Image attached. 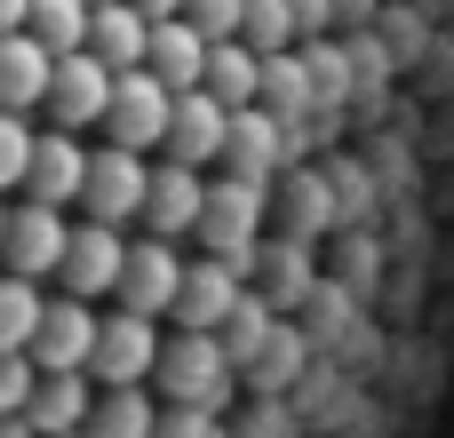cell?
<instances>
[{"instance_id": "obj_1", "label": "cell", "mask_w": 454, "mask_h": 438, "mask_svg": "<svg viewBox=\"0 0 454 438\" xmlns=\"http://www.w3.org/2000/svg\"><path fill=\"white\" fill-rule=\"evenodd\" d=\"M144 207H152V160H136L120 144H96L88 152V184H80V223H104V231L136 239Z\"/></svg>"}, {"instance_id": "obj_2", "label": "cell", "mask_w": 454, "mask_h": 438, "mask_svg": "<svg viewBox=\"0 0 454 438\" xmlns=\"http://www.w3.org/2000/svg\"><path fill=\"white\" fill-rule=\"evenodd\" d=\"M120 271H128V239H120V231H104V223H72V247H64L56 295L104 319V311L120 303Z\"/></svg>"}, {"instance_id": "obj_3", "label": "cell", "mask_w": 454, "mask_h": 438, "mask_svg": "<svg viewBox=\"0 0 454 438\" xmlns=\"http://www.w3.org/2000/svg\"><path fill=\"white\" fill-rule=\"evenodd\" d=\"M160 343H168V327L128 319V311H104L88 383H96V391H152V375H160Z\"/></svg>"}, {"instance_id": "obj_4", "label": "cell", "mask_w": 454, "mask_h": 438, "mask_svg": "<svg viewBox=\"0 0 454 438\" xmlns=\"http://www.w3.org/2000/svg\"><path fill=\"white\" fill-rule=\"evenodd\" d=\"M168 128H176V96H168L152 72H128V80L112 88V112H104V144H120V152H136V160H160Z\"/></svg>"}, {"instance_id": "obj_5", "label": "cell", "mask_w": 454, "mask_h": 438, "mask_svg": "<svg viewBox=\"0 0 454 438\" xmlns=\"http://www.w3.org/2000/svg\"><path fill=\"white\" fill-rule=\"evenodd\" d=\"M64 247H72V223L56 207H8V231H0V263L8 279H56L64 271Z\"/></svg>"}, {"instance_id": "obj_6", "label": "cell", "mask_w": 454, "mask_h": 438, "mask_svg": "<svg viewBox=\"0 0 454 438\" xmlns=\"http://www.w3.org/2000/svg\"><path fill=\"white\" fill-rule=\"evenodd\" d=\"M112 72L96 64V56H64L56 64V80H48V120L64 128V136H80V128H104V112H112Z\"/></svg>"}, {"instance_id": "obj_7", "label": "cell", "mask_w": 454, "mask_h": 438, "mask_svg": "<svg viewBox=\"0 0 454 438\" xmlns=\"http://www.w3.org/2000/svg\"><path fill=\"white\" fill-rule=\"evenodd\" d=\"M80 184H88V144H72L64 128H48L32 144V176H24V207H80Z\"/></svg>"}, {"instance_id": "obj_8", "label": "cell", "mask_w": 454, "mask_h": 438, "mask_svg": "<svg viewBox=\"0 0 454 438\" xmlns=\"http://www.w3.org/2000/svg\"><path fill=\"white\" fill-rule=\"evenodd\" d=\"M88 56H96L112 80H128V72H144V56H152V24H144L128 0H104V8L88 16Z\"/></svg>"}, {"instance_id": "obj_9", "label": "cell", "mask_w": 454, "mask_h": 438, "mask_svg": "<svg viewBox=\"0 0 454 438\" xmlns=\"http://www.w3.org/2000/svg\"><path fill=\"white\" fill-rule=\"evenodd\" d=\"M144 72H152L168 96H200V88H207V40H200L184 16H168V24H152V56H144Z\"/></svg>"}, {"instance_id": "obj_10", "label": "cell", "mask_w": 454, "mask_h": 438, "mask_svg": "<svg viewBox=\"0 0 454 438\" xmlns=\"http://www.w3.org/2000/svg\"><path fill=\"white\" fill-rule=\"evenodd\" d=\"M88 407H96V383L88 375H40L24 423H32V438H80L88 431Z\"/></svg>"}, {"instance_id": "obj_11", "label": "cell", "mask_w": 454, "mask_h": 438, "mask_svg": "<svg viewBox=\"0 0 454 438\" xmlns=\"http://www.w3.org/2000/svg\"><path fill=\"white\" fill-rule=\"evenodd\" d=\"M48 80H56V56L32 40V32H16V40H0V112H32V104H48Z\"/></svg>"}, {"instance_id": "obj_12", "label": "cell", "mask_w": 454, "mask_h": 438, "mask_svg": "<svg viewBox=\"0 0 454 438\" xmlns=\"http://www.w3.org/2000/svg\"><path fill=\"white\" fill-rule=\"evenodd\" d=\"M80 438H160V399L152 391H96Z\"/></svg>"}, {"instance_id": "obj_13", "label": "cell", "mask_w": 454, "mask_h": 438, "mask_svg": "<svg viewBox=\"0 0 454 438\" xmlns=\"http://www.w3.org/2000/svg\"><path fill=\"white\" fill-rule=\"evenodd\" d=\"M40 311H48V287H32V279H0V359H32V343H40Z\"/></svg>"}, {"instance_id": "obj_14", "label": "cell", "mask_w": 454, "mask_h": 438, "mask_svg": "<svg viewBox=\"0 0 454 438\" xmlns=\"http://www.w3.org/2000/svg\"><path fill=\"white\" fill-rule=\"evenodd\" d=\"M88 16H96L88 0H32V24L24 32L64 64V56H88Z\"/></svg>"}, {"instance_id": "obj_15", "label": "cell", "mask_w": 454, "mask_h": 438, "mask_svg": "<svg viewBox=\"0 0 454 438\" xmlns=\"http://www.w3.org/2000/svg\"><path fill=\"white\" fill-rule=\"evenodd\" d=\"M32 128L16 120V112H0V192H24V176H32Z\"/></svg>"}, {"instance_id": "obj_16", "label": "cell", "mask_w": 454, "mask_h": 438, "mask_svg": "<svg viewBox=\"0 0 454 438\" xmlns=\"http://www.w3.org/2000/svg\"><path fill=\"white\" fill-rule=\"evenodd\" d=\"M32 391H40V367L32 359H0V423H16L32 407Z\"/></svg>"}, {"instance_id": "obj_17", "label": "cell", "mask_w": 454, "mask_h": 438, "mask_svg": "<svg viewBox=\"0 0 454 438\" xmlns=\"http://www.w3.org/2000/svg\"><path fill=\"white\" fill-rule=\"evenodd\" d=\"M32 24V0H0V40H16Z\"/></svg>"}, {"instance_id": "obj_18", "label": "cell", "mask_w": 454, "mask_h": 438, "mask_svg": "<svg viewBox=\"0 0 454 438\" xmlns=\"http://www.w3.org/2000/svg\"><path fill=\"white\" fill-rule=\"evenodd\" d=\"M128 8H136L144 24H168V16H184V0H128Z\"/></svg>"}, {"instance_id": "obj_19", "label": "cell", "mask_w": 454, "mask_h": 438, "mask_svg": "<svg viewBox=\"0 0 454 438\" xmlns=\"http://www.w3.org/2000/svg\"><path fill=\"white\" fill-rule=\"evenodd\" d=\"M0 438H32V423H24V415H16V423H0Z\"/></svg>"}, {"instance_id": "obj_20", "label": "cell", "mask_w": 454, "mask_h": 438, "mask_svg": "<svg viewBox=\"0 0 454 438\" xmlns=\"http://www.w3.org/2000/svg\"><path fill=\"white\" fill-rule=\"evenodd\" d=\"M0 231H8V207H0Z\"/></svg>"}, {"instance_id": "obj_21", "label": "cell", "mask_w": 454, "mask_h": 438, "mask_svg": "<svg viewBox=\"0 0 454 438\" xmlns=\"http://www.w3.org/2000/svg\"><path fill=\"white\" fill-rule=\"evenodd\" d=\"M88 8H104V0H88Z\"/></svg>"}]
</instances>
